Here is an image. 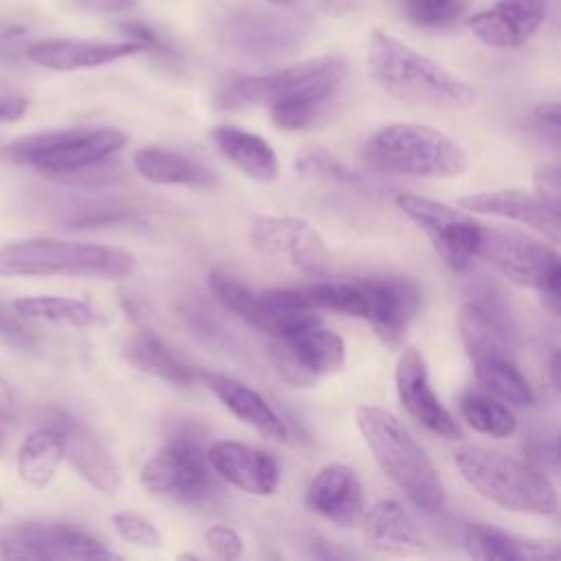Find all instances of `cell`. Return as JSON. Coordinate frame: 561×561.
<instances>
[{
    "label": "cell",
    "mask_w": 561,
    "mask_h": 561,
    "mask_svg": "<svg viewBox=\"0 0 561 561\" xmlns=\"http://www.w3.org/2000/svg\"><path fill=\"white\" fill-rule=\"evenodd\" d=\"M298 294L311 309H331L366 320L390 348L403 342L423 298L421 287L401 276L322 280L298 289Z\"/></svg>",
    "instance_id": "1"
},
{
    "label": "cell",
    "mask_w": 561,
    "mask_h": 561,
    "mask_svg": "<svg viewBox=\"0 0 561 561\" xmlns=\"http://www.w3.org/2000/svg\"><path fill=\"white\" fill-rule=\"evenodd\" d=\"M366 66L373 81L399 101L440 110L476 103L473 85L386 31L370 33Z\"/></svg>",
    "instance_id": "2"
},
{
    "label": "cell",
    "mask_w": 561,
    "mask_h": 561,
    "mask_svg": "<svg viewBox=\"0 0 561 561\" xmlns=\"http://www.w3.org/2000/svg\"><path fill=\"white\" fill-rule=\"evenodd\" d=\"M357 427L381 471L414 506L427 513L445 506V486L434 462L390 410L362 405Z\"/></svg>",
    "instance_id": "3"
},
{
    "label": "cell",
    "mask_w": 561,
    "mask_h": 561,
    "mask_svg": "<svg viewBox=\"0 0 561 561\" xmlns=\"http://www.w3.org/2000/svg\"><path fill=\"white\" fill-rule=\"evenodd\" d=\"M134 272V254L114 245L33 237L0 248V276H75L125 280Z\"/></svg>",
    "instance_id": "4"
},
{
    "label": "cell",
    "mask_w": 561,
    "mask_h": 561,
    "mask_svg": "<svg viewBox=\"0 0 561 561\" xmlns=\"http://www.w3.org/2000/svg\"><path fill=\"white\" fill-rule=\"evenodd\" d=\"M362 158L375 171L408 178H456L467 164V151L445 131L421 123H390L375 129Z\"/></svg>",
    "instance_id": "5"
},
{
    "label": "cell",
    "mask_w": 561,
    "mask_h": 561,
    "mask_svg": "<svg viewBox=\"0 0 561 561\" xmlns=\"http://www.w3.org/2000/svg\"><path fill=\"white\" fill-rule=\"evenodd\" d=\"M454 462L465 482L489 502L526 515H554L557 491L535 467L497 449L460 445Z\"/></svg>",
    "instance_id": "6"
},
{
    "label": "cell",
    "mask_w": 561,
    "mask_h": 561,
    "mask_svg": "<svg viewBox=\"0 0 561 561\" xmlns=\"http://www.w3.org/2000/svg\"><path fill=\"white\" fill-rule=\"evenodd\" d=\"M346 75L344 59L335 55L305 59L263 75H237L226 81L219 101L237 105H285L335 99Z\"/></svg>",
    "instance_id": "7"
},
{
    "label": "cell",
    "mask_w": 561,
    "mask_h": 561,
    "mask_svg": "<svg viewBox=\"0 0 561 561\" xmlns=\"http://www.w3.org/2000/svg\"><path fill=\"white\" fill-rule=\"evenodd\" d=\"M125 145L127 136L114 127H68L18 138L2 149V156L13 164L70 180L79 171L107 162Z\"/></svg>",
    "instance_id": "8"
},
{
    "label": "cell",
    "mask_w": 561,
    "mask_h": 561,
    "mask_svg": "<svg viewBox=\"0 0 561 561\" xmlns=\"http://www.w3.org/2000/svg\"><path fill=\"white\" fill-rule=\"evenodd\" d=\"M478 256L486 259L508 280L537 289L543 305L554 316L559 313L561 261L557 250L517 230L482 226Z\"/></svg>",
    "instance_id": "9"
},
{
    "label": "cell",
    "mask_w": 561,
    "mask_h": 561,
    "mask_svg": "<svg viewBox=\"0 0 561 561\" xmlns=\"http://www.w3.org/2000/svg\"><path fill=\"white\" fill-rule=\"evenodd\" d=\"M208 285L224 309L272 337H287L322 322L316 309L305 305L298 289L256 294L226 272H213Z\"/></svg>",
    "instance_id": "10"
},
{
    "label": "cell",
    "mask_w": 561,
    "mask_h": 561,
    "mask_svg": "<svg viewBox=\"0 0 561 561\" xmlns=\"http://www.w3.org/2000/svg\"><path fill=\"white\" fill-rule=\"evenodd\" d=\"M294 7L243 4L224 15L221 42L248 57H272L287 53L305 39L309 22Z\"/></svg>",
    "instance_id": "11"
},
{
    "label": "cell",
    "mask_w": 561,
    "mask_h": 561,
    "mask_svg": "<svg viewBox=\"0 0 561 561\" xmlns=\"http://www.w3.org/2000/svg\"><path fill=\"white\" fill-rule=\"evenodd\" d=\"M140 482L147 491L182 504H199L215 491L206 451L191 432H175L145 462Z\"/></svg>",
    "instance_id": "12"
},
{
    "label": "cell",
    "mask_w": 561,
    "mask_h": 561,
    "mask_svg": "<svg viewBox=\"0 0 561 561\" xmlns=\"http://www.w3.org/2000/svg\"><path fill=\"white\" fill-rule=\"evenodd\" d=\"M394 204L427 234L434 250L454 272H467L471 267L482 239V226L473 217L414 193H399Z\"/></svg>",
    "instance_id": "13"
},
{
    "label": "cell",
    "mask_w": 561,
    "mask_h": 561,
    "mask_svg": "<svg viewBox=\"0 0 561 561\" xmlns=\"http://www.w3.org/2000/svg\"><path fill=\"white\" fill-rule=\"evenodd\" d=\"M2 559H121L105 543L68 524L28 522L0 530Z\"/></svg>",
    "instance_id": "14"
},
{
    "label": "cell",
    "mask_w": 561,
    "mask_h": 561,
    "mask_svg": "<svg viewBox=\"0 0 561 561\" xmlns=\"http://www.w3.org/2000/svg\"><path fill=\"white\" fill-rule=\"evenodd\" d=\"M344 340L324 329L322 322L287 337H274L270 359L276 373L291 386H313L320 377L333 375L344 366Z\"/></svg>",
    "instance_id": "15"
},
{
    "label": "cell",
    "mask_w": 561,
    "mask_h": 561,
    "mask_svg": "<svg viewBox=\"0 0 561 561\" xmlns=\"http://www.w3.org/2000/svg\"><path fill=\"white\" fill-rule=\"evenodd\" d=\"M250 239L259 252L287 259L309 276H322L331 270V252L324 239L300 217L259 215L252 219Z\"/></svg>",
    "instance_id": "16"
},
{
    "label": "cell",
    "mask_w": 561,
    "mask_h": 561,
    "mask_svg": "<svg viewBox=\"0 0 561 561\" xmlns=\"http://www.w3.org/2000/svg\"><path fill=\"white\" fill-rule=\"evenodd\" d=\"M394 383H397V397L410 416H414L421 425H425L430 432L443 438H449V440L462 438V430L458 421L438 401L430 383L427 364L421 351L410 346L401 353L397 373H394Z\"/></svg>",
    "instance_id": "17"
},
{
    "label": "cell",
    "mask_w": 561,
    "mask_h": 561,
    "mask_svg": "<svg viewBox=\"0 0 561 561\" xmlns=\"http://www.w3.org/2000/svg\"><path fill=\"white\" fill-rule=\"evenodd\" d=\"M210 469L250 495H272L280 482V467L263 449L239 440H217L206 449Z\"/></svg>",
    "instance_id": "18"
},
{
    "label": "cell",
    "mask_w": 561,
    "mask_h": 561,
    "mask_svg": "<svg viewBox=\"0 0 561 561\" xmlns=\"http://www.w3.org/2000/svg\"><path fill=\"white\" fill-rule=\"evenodd\" d=\"M46 421V425L55 427L61 434L64 458L70 460L79 476L88 480L94 489L103 493H114L118 489L121 476L105 445L83 423L61 410H50Z\"/></svg>",
    "instance_id": "19"
},
{
    "label": "cell",
    "mask_w": 561,
    "mask_h": 561,
    "mask_svg": "<svg viewBox=\"0 0 561 561\" xmlns=\"http://www.w3.org/2000/svg\"><path fill=\"white\" fill-rule=\"evenodd\" d=\"M550 0H495L469 20L471 33L493 48H519L541 26Z\"/></svg>",
    "instance_id": "20"
},
{
    "label": "cell",
    "mask_w": 561,
    "mask_h": 561,
    "mask_svg": "<svg viewBox=\"0 0 561 561\" xmlns=\"http://www.w3.org/2000/svg\"><path fill=\"white\" fill-rule=\"evenodd\" d=\"M147 50L142 44L123 39V42H96V39H75V37H61V39H42L26 48V57L48 70L59 72H72V70H85L105 66L125 57H131L136 53Z\"/></svg>",
    "instance_id": "21"
},
{
    "label": "cell",
    "mask_w": 561,
    "mask_h": 561,
    "mask_svg": "<svg viewBox=\"0 0 561 561\" xmlns=\"http://www.w3.org/2000/svg\"><path fill=\"white\" fill-rule=\"evenodd\" d=\"M458 206L478 213V215H495L524 226H530L543 232L552 243H559V208L546 204L537 193L519 191V188H502V191H480L458 199Z\"/></svg>",
    "instance_id": "22"
},
{
    "label": "cell",
    "mask_w": 561,
    "mask_h": 561,
    "mask_svg": "<svg viewBox=\"0 0 561 561\" xmlns=\"http://www.w3.org/2000/svg\"><path fill=\"white\" fill-rule=\"evenodd\" d=\"M307 504L337 526L359 524L366 508L357 473L342 462H331L311 478L307 486Z\"/></svg>",
    "instance_id": "23"
},
{
    "label": "cell",
    "mask_w": 561,
    "mask_h": 561,
    "mask_svg": "<svg viewBox=\"0 0 561 561\" xmlns=\"http://www.w3.org/2000/svg\"><path fill=\"white\" fill-rule=\"evenodd\" d=\"M460 340L473 359L511 355L513 329L508 316L489 300H471L458 309L456 316Z\"/></svg>",
    "instance_id": "24"
},
{
    "label": "cell",
    "mask_w": 561,
    "mask_h": 561,
    "mask_svg": "<svg viewBox=\"0 0 561 561\" xmlns=\"http://www.w3.org/2000/svg\"><path fill=\"white\" fill-rule=\"evenodd\" d=\"M460 539L467 554L482 561H539L559 557V546L552 539L519 537L489 524H465Z\"/></svg>",
    "instance_id": "25"
},
{
    "label": "cell",
    "mask_w": 561,
    "mask_h": 561,
    "mask_svg": "<svg viewBox=\"0 0 561 561\" xmlns=\"http://www.w3.org/2000/svg\"><path fill=\"white\" fill-rule=\"evenodd\" d=\"M359 522L366 541L383 554H421L427 548L414 519L397 500L373 504Z\"/></svg>",
    "instance_id": "26"
},
{
    "label": "cell",
    "mask_w": 561,
    "mask_h": 561,
    "mask_svg": "<svg viewBox=\"0 0 561 561\" xmlns=\"http://www.w3.org/2000/svg\"><path fill=\"white\" fill-rule=\"evenodd\" d=\"M206 386L210 392L245 425L263 434L272 440H287L289 427L287 423L276 414V410L250 386L219 373H206L204 375Z\"/></svg>",
    "instance_id": "27"
},
{
    "label": "cell",
    "mask_w": 561,
    "mask_h": 561,
    "mask_svg": "<svg viewBox=\"0 0 561 561\" xmlns=\"http://www.w3.org/2000/svg\"><path fill=\"white\" fill-rule=\"evenodd\" d=\"M136 171L151 184L186 186V188H213L217 175L206 164L171 149L142 147L134 153Z\"/></svg>",
    "instance_id": "28"
},
{
    "label": "cell",
    "mask_w": 561,
    "mask_h": 561,
    "mask_svg": "<svg viewBox=\"0 0 561 561\" xmlns=\"http://www.w3.org/2000/svg\"><path fill=\"white\" fill-rule=\"evenodd\" d=\"M210 136L219 153L241 173L259 182L276 180L278 160L263 136L234 125H217L213 127Z\"/></svg>",
    "instance_id": "29"
},
{
    "label": "cell",
    "mask_w": 561,
    "mask_h": 561,
    "mask_svg": "<svg viewBox=\"0 0 561 561\" xmlns=\"http://www.w3.org/2000/svg\"><path fill=\"white\" fill-rule=\"evenodd\" d=\"M123 355L140 373L164 379L173 386H191L195 381V373L184 362H180L171 348L151 331H138L131 335L123 344Z\"/></svg>",
    "instance_id": "30"
},
{
    "label": "cell",
    "mask_w": 561,
    "mask_h": 561,
    "mask_svg": "<svg viewBox=\"0 0 561 561\" xmlns=\"http://www.w3.org/2000/svg\"><path fill=\"white\" fill-rule=\"evenodd\" d=\"M64 460L61 434L44 425L31 432L18 449V476L22 482L35 489H44L57 473Z\"/></svg>",
    "instance_id": "31"
},
{
    "label": "cell",
    "mask_w": 561,
    "mask_h": 561,
    "mask_svg": "<svg viewBox=\"0 0 561 561\" xmlns=\"http://www.w3.org/2000/svg\"><path fill=\"white\" fill-rule=\"evenodd\" d=\"M13 309L26 320H44L81 329L105 322V316L90 302L66 296H22L13 300Z\"/></svg>",
    "instance_id": "32"
},
{
    "label": "cell",
    "mask_w": 561,
    "mask_h": 561,
    "mask_svg": "<svg viewBox=\"0 0 561 561\" xmlns=\"http://www.w3.org/2000/svg\"><path fill=\"white\" fill-rule=\"evenodd\" d=\"M473 373L482 390L497 397L504 403L528 408L535 403V394L526 377L519 373L511 355H495L473 359Z\"/></svg>",
    "instance_id": "33"
},
{
    "label": "cell",
    "mask_w": 561,
    "mask_h": 561,
    "mask_svg": "<svg viewBox=\"0 0 561 561\" xmlns=\"http://www.w3.org/2000/svg\"><path fill=\"white\" fill-rule=\"evenodd\" d=\"M458 412L476 432L493 438L513 436L517 430L515 414L508 405L486 390H465L458 401Z\"/></svg>",
    "instance_id": "34"
},
{
    "label": "cell",
    "mask_w": 561,
    "mask_h": 561,
    "mask_svg": "<svg viewBox=\"0 0 561 561\" xmlns=\"http://www.w3.org/2000/svg\"><path fill=\"white\" fill-rule=\"evenodd\" d=\"M296 171L305 180L335 184V186H359L362 178L346 169L329 149L322 145H307L296 153Z\"/></svg>",
    "instance_id": "35"
},
{
    "label": "cell",
    "mask_w": 561,
    "mask_h": 561,
    "mask_svg": "<svg viewBox=\"0 0 561 561\" xmlns=\"http://www.w3.org/2000/svg\"><path fill=\"white\" fill-rule=\"evenodd\" d=\"M403 7L412 24L421 28H443L462 15L465 0H403Z\"/></svg>",
    "instance_id": "36"
},
{
    "label": "cell",
    "mask_w": 561,
    "mask_h": 561,
    "mask_svg": "<svg viewBox=\"0 0 561 561\" xmlns=\"http://www.w3.org/2000/svg\"><path fill=\"white\" fill-rule=\"evenodd\" d=\"M331 105H333V99L313 101V103H285V105L270 107V116L276 127L287 131H300L320 123L329 114Z\"/></svg>",
    "instance_id": "37"
},
{
    "label": "cell",
    "mask_w": 561,
    "mask_h": 561,
    "mask_svg": "<svg viewBox=\"0 0 561 561\" xmlns=\"http://www.w3.org/2000/svg\"><path fill=\"white\" fill-rule=\"evenodd\" d=\"M112 524H114L116 533L131 546H138V548H160L162 546V537H160L158 528L142 515L121 511V513L112 515Z\"/></svg>",
    "instance_id": "38"
},
{
    "label": "cell",
    "mask_w": 561,
    "mask_h": 561,
    "mask_svg": "<svg viewBox=\"0 0 561 561\" xmlns=\"http://www.w3.org/2000/svg\"><path fill=\"white\" fill-rule=\"evenodd\" d=\"M204 543L219 559H239L243 554V541L239 533L230 526H221V524L210 526L204 533Z\"/></svg>",
    "instance_id": "39"
},
{
    "label": "cell",
    "mask_w": 561,
    "mask_h": 561,
    "mask_svg": "<svg viewBox=\"0 0 561 561\" xmlns=\"http://www.w3.org/2000/svg\"><path fill=\"white\" fill-rule=\"evenodd\" d=\"M533 186L546 204L559 208L561 206V171L557 164H548L543 169H539L533 178Z\"/></svg>",
    "instance_id": "40"
},
{
    "label": "cell",
    "mask_w": 561,
    "mask_h": 561,
    "mask_svg": "<svg viewBox=\"0 0 561 561\" xmlns=\"http://www.w3.org/2000/svg\"><path fill=\"white\" fill-rule=\"evenodd\" d=\"M121 33H123L127 39L142 44L147 50L153 48V50L167 53V46L160 42V37H158L147 24H142V22H127V24H123Z\"/></svg>",
    "instance_id": "41"
},
{
    "label": "cell",
    "mask_w": 561,
    "mask_h": 561,
    "mask_svg": "<svg viewBox=\"0 0 561 561\" xmlns=\"http://www.w3.org/2000/svg\"><path fill=\"white\" fill-rule=\"evenodd\" d=\"M0 335H2L7 342L15 344V346H24V348H31V346H33L31 333H28L24 327H20L13 318H9L7 313H2V311H0Z\"/></svg>",
    "instance_id": "42"
},
{
    "label": "cell",
    "mask_w": 561,
    "mask_h": 561,
    "mask_svg": "<svg viewBox=\"0 0 561 561\" xmlns=\"http://www.w3.org/2000/svg\"><path fill=\"white\" fill-rule=\"evenodd\" d=\"M81 9L92 13H121L131 9L138 0H75Z\"/></svg>",
    "instance_id": "43"
},
{
    "label": "cell",
    "mask_w": 561,
    "mask_h": 561,
    "mask_svg": "<svg viewBox=\"0 0 561 561\" xmlns=\"http://www.w3.org/2000/svg\"><path fill=\"white\" fill-rule=\"evenodd\" d=\"M15 416H18V412H15L13 392H11L9 383L0 377V421L11 423V421H15Z\"/></svg>",
    "instance_id": "44"
},
{
    "label": "cell",
    "mask_w": 561,
    "mask_h": 561,
    "mask_svg": "<svg viewBox=\"0 0 561 561\" xmlns=\"http://www.w3.org/2000/svg\"><path fill=\"white\" fill-rule=\"evenodd\" d=\"M535 118H537L541 125L550 127V129H552V134L557 136V131H559V123H561V116H559V105H557V103H546V105H539V107L535 110Z\"/></svg>",
    "instance_id": "45"
},
{
    "label": "cell",
    "mask_w": 561,
    "mask_h": 561,
    "mask_svg": "<svg viewBox=\"0 0 561 561\" xmlns=\"http://www.w3.org/2000/svg\"><path fill=\"white\" fill-rule=\"evenodd\" d=\"M548 370H550V381H552V388L557 390L559 388V353L552 355L550 364H548Z\"/></svg>",
    "instance_id": "46"
},
{
    "label": "cell",
    "mask_w": 561,
    "mask_h": 561,
    "mask_svg": "<svg viewBox=\"0 0 561 561\" xmlns=\"http://www.w3.org/2000/svg\"><path fill=\"white\" fill-rule=\"evenodd\" d=\"M267 4H276V7H296L302 0H265Z\"/></svg>",
    "instance_id": "47"
}]
</instances>
